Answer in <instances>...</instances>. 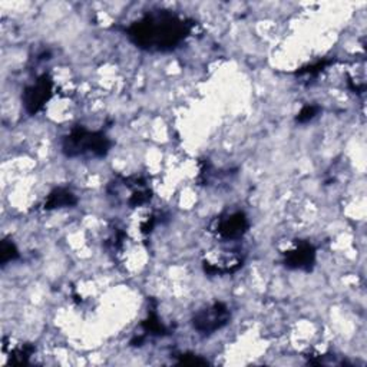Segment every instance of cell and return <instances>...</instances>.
Returning <instances> with one entry per match:
<instances>
[{"mask_svg": "<svg viewBox=\"0 0 367 367\" xmlns=\"http://www.w3.org/2000/svg\"><path fill=\"white\" fill-rule=\"evenodd\" d=\"M194 22L170 11L149 12L134 22L127 33L129 40L148 52H168L178 47L191 33Z\"/></svg>", "mask_w": 367, "mask_h": 367, "instance_id": "6da1fadb", "label": "cell"}, {"mask_svg": "<svg viewBox=\"0 0 367 367\" xmlns=\"http://www.w3.org/2000/svg\"><path fill=\"white\" fill-rule=\"evenodd\" d=\"M230 318L231 314L228 307L224 303L219 301L195 313V316L192 319V326L199 334L209 336L227 326Z\"/></svg>", "mask_w": 367, "mask_h": 367, "instance_id": "3957f363", "label": "cell"}, {"mask_svg": "<svg viewBox=\"0 0 367 367\" xmlns=\"http://www.w3.org/2000/svg\"><path fill=\"white\" fill-rule=\"evenodd\" d=\"M142 329H144V333H148V334H155V336H163L167 333V329L165 326L160 322L158 316H156V313L152 310L149 311L148 314V319L142 322Z\"/></svg>", "mask_w": 367, "mask_h": 367, "instance_id": "ba28073f", "label": "cell"}, {"mask_svg": "<svg viewBox=\"0 0 367 367\" xmlns=\"http://www.w3.org/2000/svg\"><path fill=\"white\" fill-rule=\"evenodd\" d=\"M54 95V81L45 74L23 92V107L29 115H36Z\"/></svg>", "mask_w": 367, "mask_h": 367, "instance_id": "277c9868", "label": "cell"}, {"mask_svg": "<svg viewBox=\"0 0 367 367\" xmlns=\"http://www.w3.org/2000/svg\"><path fill=\"white\" fill-rule=\"evenodd\" d=\"M19 257L18 248L12 241L4 240L2 241V247H0V261H2V264H8L11 261L16 260Z\"/></svg>", "mask_w": 367, "mask_h": 367, "instance_id": "9c48e42d", "label": "cell"}, {"mask_svg": "<svg viewBox=\"0 0 367 367\" xmlns=\"http://www.w3.org/2000/svg\"><path fill=\"white\" fill-rule=\"evenodd\" d=\"M180 363H182V364H205L206 360H202L194 354H182Z\"/></svg>", "mask_w": 367, "mask_h": 367, "instance_id": "7c38bea8", "label": "cell"}, {"mask_svg": "<svg viewBox=\"0 0 367 367\" xmlns=\"http://www.w3.org/2000/svg\"><path fill=\"white\" fill-rule=\"evenodd\" d=\"M332 62L330 61H320V62H318V64H314V65H311V66H307V68H303V69H300L297 74L298 75H310V76H316V75H319L326 66H329Z\"/></svg>", "mask_w": 367, "mask_h": 367, "instance_id": "8fae6325", "label": "cell"}, {"mask_svg": "<svg viewBox=\"0 0 367 367\" xmlns=\"http://www.w3.org/2000/svg\"><path fill=\"white\" fill-rule=\"evenodd\" d=\"M111 141L102 132H91L83 127H75L64 139L62 151L69 158L81 155L102 156L107 155L111 149Z\"/></svg>", "mask_w": 367, "mask_h": 367, "instance_id": "7a4b0ae2", "label": "cell"}, {"mask_svg": "<svg viewBox=\"0 0 367 367\" xmlns=\"http://www.w3.org/2000/svg\"><path fill=\"white\" fill-rule=\"evenodd\" d=\"M314 263H316V248L305 241H300L293 250L284 254V264L291 270L310 272Z\"/></svg>", "mask_w": 367, "mask_h": 367, "instance_id": "8992f818", "label": "cell"}, {"mask_svg": "<svg viewBox=\"0 0 367 367\" xmlns=\"http://www.w3.org/2000/svg\"><path fill=\"white\" fill-rule=\"evenodd\" d=\"M248 220L245 217L244 213L237 211V213H231L227 214L224 217H220L216 223H214V233L227 241H233V240H240L241 237H244V234L248 231Z\"/></svg>", "mask_w": 367, "mask_h": 367, "instance_id": "5b68a950", "label": "cell"}, {"mask_svg": "<svg viewBox=\"0 0 367 367\" xmlns=\"http://www.w3.org/2000/svg\"><path fill=\"white\" fill-rule=\"evenodd\" d=\"M319 112H320V108L318 107V105H305V107L298 112L296 121L300 124L310 122L311 120H314L319 115Z\"/></svg>", "mask_w": 367, "mask_h": 367, "instance_id": "30bf717a", "label": "cell"}, {"mask_svg": "<svg viewBox=\"0 0 367 367\" xmlns=\"http://www.w3.org/2000/svg\"><path fill=\"white\" fill-rule=\"evenodd\" d=\"M78 202V198L76 195L66 190V188H57L52 191L45 204H43V208L45 209H57V208H65V206H74L76 205Z\"/></svg>", "mask_w": 367, "mask_h": 367, "instance_id": "52a82bcc", "label": "cell"}]
</instances>
